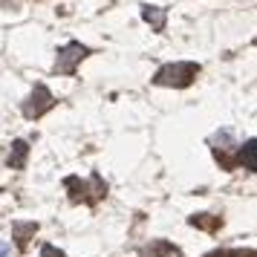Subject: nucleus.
I'll return each instance as SVG.
<instances>
[{"instance_id":"obj_1","label":"nucleus","mask_w":257,"mask_h":257,"mask_svg":"<svg viewBox=\"0 0 257 257\" xmlns=\"http://www.w3.org/2000/svg\"><path fill=\"white\" fill-rule=\"evenodd\" d=\"M197 75H199V64H194V61H174V64H165V67L156 70L153 84L156 87H176V90H182L188 84H194Z\"/></svg>"},{"instance_id":"obj_2","label":"nucleus","mask_w":257,"mask_h":257,"mask_svg":"<svg viewBox=\"0 0 257 257\" xmlns=\"http://www.w3.org/2000/svg\"><path fill=\"white\" fill-rule=\"evenodd\" d=\"M64 188L70 191L72 202H87V205H95L107 197V182L98 174H93L90 179H78V176H67L64 179Z\"/></svg>"},{"instance_id":"obj_3","label":"nucleus","mask_w":257,"mask_h":257,"mask_svg":"<svg viewBox=\"0 0 257 257\" xmlns=\"http://www.w3.org/2000/svg\"><path fill=\"white\" fill-rule=\"evenodd\" d=\"M90 55V49L84 47V44H78V41H70L67 47L58 49V55H55V75H75V70H78V64H81L84 58Z\"/></svg>"},{"instance_id":"obj_4","label":"nucleus","mask_w":257,"mask_h":257,"mask_svg":"<svg viewBox=\"0 0 257 257\" xmlns=\"http://www.w3.org/2000/svg\"><path fill=\"white\" fill-rule=\"evenodd\" d=\"M55 107V95L49 93V87H44V84H35V90L29 93V98L24 101V116L29 118V121H35V118H41L44 113H49Z\"/></svg>"},{"instance_id":"obj_5","label":"nucleus","mask_w":257,"mask_h":257,"mask_svg":"<svg viewBox=\"0 0 257 257\" xmlns=\"http://www.w3.org/2000/svg\"><path fill=\"white\" fill-rule=\"evenodd\" d=\"M139 257H185V254H182L174 243H168V240H151V243L139 251Z\"/></svg>"},{"instance_id":"obj_6","label":"nucleus","mask_w":257,"mask_h":257,"mask_svg":"<svg viewBox=\"0 0 257 257\" xmlns=\"http://www.w3.org/2000/svg\"><path fill=\"white\" fill-rule=\"evenodd\" d=\"M26 156H29V142L26 139H15L9 145V156H6V165L15 168V171H21L26 165Z\"/></svg>"},{"instance_id":"obj_7","label":"nucleus","mask_w":257,"mask_h":257,"mask_svg":"<svg viewBox=\"0 0 257 257\" xmlns=\"http://www.w3.org/2000/svg\"><path fill=\"white\" fill-rule=\"evenodd\" d=\"M237 162L248 168L251 174H257V139H248L237 148Z\"/></svg>"},{"instance_id":"obj_8","label":"nucleus","mask_w":257,"mask_h":257,"mask_svg":"<svg viewBox=\"0 0 257 257\" xmlns=\"http://www.w3.org/2000/svg\"><path fill=\"white\" fill-rule=\"evenodd\" d=\"M142 18H145V24H151L156 32H162L165 24H168V12H165L162 6H151V3L142 6Z\"/></svg>"},{"instance_id":"obj_9","label":"nucleus","mask_w":257,"mask_h":257,"mask_svg":"<svg viewBox=\"0 0 257 257\" xmlns=\"http://www.w3.org/2000/svg\"><path fill=\"white\" fill-rule=\"evenodd\" d=\"M188 225H194V228H199V231H220L222 228V217H217V214H194V217H188Z\"/></svg>"},{"instance_id":"obj_10","label":"nucleus","mask_w":257,"mask_h":257,"mask_svg":"<svg viewBox=\"0 0 257 257\" xmlns=\"http://www.w3.org/2000/svg\"><path fill=\"white\" fill-rule=\"evenodd\" d=\"M35 231H38V222H12V234H15V240H18L21 248L29 243V237Z\"/></svg>"},{"instance_id":"obj_11","label":"nucleus","mask_w":257,"mask_h":257,"mask_svg":"<svg viewBox=\"0 0 257 257\" xmlns=\"http://www.w3.org/2000/svg\"><path fill=\"white\" fill-rule=\"evenodd\" d=\"M205 257H257L254 248H217Z\"/></svg>"},{"instance_id":"obj_12","label":"nucleus","mask_w":257,"mask_h":257,"mask_svg":"<svg viewBox=\"0 0 257 257\" xmlns=\"http://www.w3.org/2000/svg\"><path fill=\"white\" fill-rule=\"evenodd\" d=\"M41 257H67L64 254V251H58V248H55V245H44V248H41Z\"/></svg>"}]
</instances>
